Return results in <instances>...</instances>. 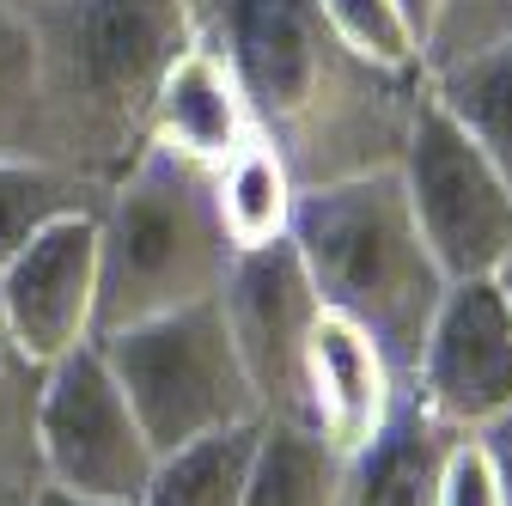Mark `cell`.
<instances>
[{"instance_id": "1", "label": "cell", "mask_w": 512, "mask_h": 506, "mask_svg": "<svg viewBox=\"0 0 512 506\" xmlns=\"http://www.w3.org/2000/svg\"><path fill=\"white\" fill-rule=\"evenodd\" d=\"M299 189L397 165L427 74L360 55L324 0H183Z\"/></svg>"}, {"instance_id": "2", "label": "cell", "mask_w": 512, "mask_h": 506, "mask_svg": "<svg viewBox=\"0 0 512 506\" xmlns=\"http://www.w3.org/2000/svg\"><path fill=\"white\" fill-rule=\"evenodd\" d=\"M37 43L43 159L116 183L147 147L171 61L196 43L183 0H19Z\"/></svg>"}, {"instance_id": "3", "label": "cell", "mask_w": 512, "mask_h": 506, "mask_svg": "<svg viewBox=\"0 0 512 506\" xmlns=\"http://www.w3.org/2000/svg\"><path fill=\"white\" fill-rule=\"evenodd\" d=\"M287 238L317 287V305L366 330L372 348L409 385L427 324L452 281L439 275L433 250L409 214L397 165L299 189Z\"/></svg>"}, {"instance_id": "4", "label": "cell", "mask_w": 512, "mask_h": 506, "mask_svg": "<svg viewBox=\"0 0 512 506\" xmlns=\"http://www.w3.org/2000/svg\"><path fill=\"white\" fill-rule=\"evenodd\" d=\"M232 238L214 208V171L141 147L98 214V311L92 336L165 318L220 293Z\"/></svg>"}, {"instance_id": "5", "label": "cell", "mask_w": 512, "mask_h": 506, "mask_svg": "<svg viewBox=\"0 0 512 506\" xmlns=\"http://www.w3.org/2000/svg\"><path fill=\"white\" fill-rule=\"evenodd\" d=\"M92 342L104 366L116 372L141 433L153 439V452L189 446V439L238 427V421H263L244 360L232 348V330L220 318V299L165 311V318L128 324Z\"/></svg>"}, {"instance_id": "6", "label": "cell", "mask_w": 512, "mask_h": 506, "mask_svg": "<svg viewBox=\"0 0 512 506\" xmlns=\"http://www.w3.org/2000/svg\"><path fill=\"white\" fill-rule=\"evenodd\" d=\"M397 177L409 214L433 250L445 281L500 275L512 257V183L488 165V153L445 116L427 92L397 153Z\"/></svg>"}, {"instance_id": "7", "label": "cell", "mask_w": 512, "mask_h": 506, "mask_svg": "<svg viewBox=\"0 0 512 506\" xmlns=\"http://www.w3.org/2000/svg\"><path fill=\"white\" fill-rule=\"evenodd\" d=\"M37 458L43 482L68 494L141 500L153 476V439L141 433L116 372L104 366L98 342H80L43 366L37 391Z\"/></svg>"}, {"instance_id": "8", "label": "cell", "mask_w": 512, "mask_h": 506, "mask_svg": "<svg viewBox=\"0 0 512 506\" xmlns=\"http://www.w3.org/2000/svg\"><path fill=\"white\" fill-rule=\"evenodd\" d=\"M214 299L263 421H305V342H311V324L324 318V305H317V287L293 238L238 250Z\"/></svg>"}, {"instance_id": "9", "label": "cell", "mask_w": 512, "mask_h": 506, "mask_svg": "<svg viewBox=\"0 0 512 506\" xmlns=\"http://www.w3.org/2000/svg\"><path fill=\"white\" fill-rule=\"evenodd\" d=\"M403 391L452 433H482L512 415V293L500 275L445 287Z\"/></svg>"}, {"instance_id": "10", "label": "cell", "mask_w": 512, "mask_h": 506, "mask_svg": "<svg viewBox=\"0 0 512 506\" xmlns=\"http://www.w3.org/2000/svg\"><path fill=\"white\" fill-rule=\"evenodd\" d=\"M98 311V214L55 220L0 275V330L37 366L92 342Z\"/></svg>"}, {"instance_id": "11", "label": "cell", "mask_w": 512, "mask_h": 506, "mask_svg": "<svg viewBox=\"0 0 512 506\" xmlns=\"http://www.w3.org/2000/svg\"><path fill=\"white\" fill-rule=\"evenodd\" d=\"M397 397H403V378L372 348V336L354 330L348 318H336V311H324L305 342V421L342 458H354L391 421Z\"/></svg>"}, {"instance_id": "12", "label": "cell", "mask_w": 512, "mask_h": 506, "mask_svg": "<svg viewBox=\"0 0 512 506\" xmlns=\"http://www.w3.org/2000/svg\"><path fill=\"white\" fill-rule=\"evenodd\" d=\"M256 116L238 92V80L226 74V61L202 43H189L171 74L153 98V116H147V147H165L202 171H220L244 141H256Z\"/></svg>"}, {"instance_id": "13", "label": "cell", "mask_w": 512, "mask_h": 506, "mask_svg": "<svg viewBox=\"0 0 512 506\" xmlns=\"http://www.w3.org/2000/svg\"><path fill=\"white\" fill-rule=\"evenodd\" d=\"M464 433H452L445 421H433L409 391L397 397L391 421H384L366 446L348 458L342 470V500L336 506H433L439 494V470L452 458Z\"/></svg>"}, {"instance_id": "14", "label": "cell", "mask_w": 512, "mask_h": 506, "mask_svg": "<svg viewBox=\"0 0 512 506\" xmlns=\"http://www.w3.org/2000/svg\"><path fill=\"white\" fill-rule=\"evenodd\" d=\"M256 439H263V421H238V427L159 452L141 506H244Z\"/></svg>"}, {"instance_id": "15", "label": "cell", "mask_w": 512, "mask_h": 506, "mask_svg": "<svg viewBox=\"0 0 512 506\" xmlns=\"http://www.w3.org/2000/svg\"><path fill=\"white\" fill-rule=\"evenodd\" d=\"M104 202H110V183L86 171L49 165V159H0V275L55 220L104 214Z\"/></svg>"}, {"instance_id": "16", "label": "cell", "mask_w": 512, "mask_h": 506, "mask_svg": "<svg viewBox=\"0 0 512 506\" xmlns=\"http://www.w3.org/2000/svg\"><path fill=\"white\" fill-rule=\"evenodd\" d=\"M348 458L305 421H263L244 506H336Z\"/></svg>"}, {"instance_id": "17", "label": "cell", "mask_w": 512, "mask_h": 506, "mask_svg": "<svg viewBox=\"0 0 512 506\" xmlns=\"http://www.w3.org/2000/svg\"><path fill=\"white\" fill-rule=\"evenodd\" d=\"M427 98L488 153V165L512 183V43L482 49L470 61L427 74Z\"/></svg>"}, {"instance_id": "18", "label": "cell", "mask_w": 512, "mask_h": 506, "mask_svg": "<svg viewBox=\"0 0 512 506\" xmlns=\"http://www.w3.org/2000/svg\"><path fill=\"white\" fill-rule=\"evenodd\" d=\"M293 202H299V183H293L287 159H281L263 135L244 141V147L214 171V208H220V226H226L232 250H256V244L287 238Z\"/></svg>"}, {"instance_id": "19", "label": "cell", "mask_w": 512, "mask_h": 506, "mask_svg": "<svg viewBox=\"0 0 512 506\" xmlns=\"http://www.w3.org/2000/svg\"><path fill=\"white\" fill-rule=\"evenodd\" d=\"M37 391H43V366L25 360L13 336L0 330V506H31L43 494Z\"/></svg>"}, {"instance_id": "20", "label": "cell", "mask_w": 512, "mask_h": 506, "mask_svg": "<svg viewBox=\"0 0 512 506\" xmlns=\"http://www.w3.org/2000/svg\"><path fill=\"white\" fill-rule=\"evenodd\" d=\"M0 159H43L37 43L19 0H0Z\"/></svg>"}, {"instance_id": "21", "label": "cell", "mask_w": 512, "mask_h": 506, "mask_svg": "<svg viewBox=\"0 0 512 506\" xmlns=\"http://www.w3.org/2000/svg\"><path fill=\"white\" fill-rule=\"evenodd\" d=\"M500 43H512V0H433L421 31V74L470 61Z\"/></svg>"}, {"instance_id": "22", "label": "cell", "mask_w": 512, "mask_h": 506, "mask_svg": "<svg viewBox=\"0 0 512 506\" xmlns=\"http://www.w3.org/2000/svg\"><path fill=\"white\" fill-rule=\"evenodd\" d=\"M330 25L372 61H384V68H421L415 55V31L409 19L397 13V0H324Z\"/></svg>"}, {"instance_id": "23", "label": "cell", "mask_w": 512, "mask_h": 506, "mask_svg": "<svg viewBox=\"0 0 512 506\" xmlns=\"http://www.w3.org/2000/svg\"><path fill=\"white\" fill-rule=\"evenodd\" d=\"M433 506H500V476H494V464H488L476 433H464L452 446V458H445V470H439Z\"/></svg>"}, {"instance_id": "24", "label": "cell", "mask_w": 512, "mask_h": 506, "mask_svg": "<svg viewBox=\"0 0 512 506\" xmlns=\"http://www.w3.org/2000/svg\"><path fill=\"white\" fill-rule=\"evenodd\" d=\"M476 439H482V452H488V464H494V476H500V506H512V415H500V421L482 427Z\"/></svg>"}, {"instance_id": "25", "label": "cell", "mask_w": 512, "mask_h": 506, "mask_svg": "<svg viewBox=\"0 0 512 506\" xmlns=\"http://www.w3.org/2000/svg\"><path fill=\"white\" fill-rule=\"evenodd\" d=\"M31 506H141V500H104V494H68V488H49V482H43V494H37Z\"/></svg>"}, {"instance_id": "26", "label": "cell", "mask_w": 512, "mask_h": 506, "mask_svg": "<svg viewBox=\"0 0 512 506\" xmlns=\"http://www.w3.org/2000/svg\"><path fill=\"white\" fill-rule=\"evenodd\" d=\"M397 13L409 19V31H415V55H421V31H427V13H433V0H397Z\"/></svg>"}, {"instance_id": "27", "label": "cell", "mask_w": 512, "mask_h": 506, "mask_svg": "<svg viewBox=\"0 0 512 506\" xmlns=\"http://www.w3.org/2000/svg\"><path fill=\"white\" fill-rule=\"evenodd\" d=\"M500 281H506V293H512V257H506V269H500Z\"/></svg>"}]
</instances>
